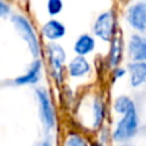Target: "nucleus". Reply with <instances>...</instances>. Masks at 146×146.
<instances>
[{
	"instance_id": "nucleus-1",
	"label": "nucleus",
	"mask_w": 146,
	"mask_h": 146,
	"mask_svg": "<svg viewBox=\"0 0 146 146\" xmlns=\"http://www.w3.org/2000/svg\"><path fill=\"white\" fill-rule=\"evenodd\" d=\"M124 117L119 122L116 131L114 133V139L125 140L131 138L137 130V115L135 111V105L131 106L125 113Z\"/></svg>"
},
{
	"instance_id": "nucleus-2",
	"label": "nucleus",
	"mask_w": 146,
	"mask_h": 146,
	"mask_svg": "<svg viewBox=\"0 0 146 146\" xmlns=\"http://www.w3.org/2000/svg\"><path fill=\"white\" fill-rule=\"evenodd\" d=\"M13 22L16 24L18 31L21 32V34L23 35V38L27 42L30 50L33 54V56H38L39 55V43H38L36 36H35L30 23L24 17H21V16L13 17Z\"/></svg>"
},
{
	"instance_id": "nucleus-3",
	"label": "nucleus",
	"mask_w": 146,
	"mask_h": 146,
	"mask_svg": "<svg viewBox=\"0 0 146 146\" xmlns=\"http://www.w3.org/2000/svg\"><path fill=\"white\" fill-rule=\"evenodd\" d=\"M95 33L103 40L108 41L112 39L113 32H114V18H113V14L111 11L104 13L102 14L96 23H95V27H94Z\"/></svg>"
},
{
	"instance_id": "nucleus-4",
	"label": "nucleus",
	"mask_w": 146,
	"mask_h": 146,
	"mask_svg": "<svg viewBox=\"0 0 146 146\" xmlns=\"http://www.w3.org/2000/svg\"><path fill=\"white\" fill-rule=\"evenodd\" d=\"M48 55H49V60L54 70V74L58 80L62 79V67L63 63L65 59V52L63 48L57 44V43H50L48 44Z\"/></svg>"
},
{
	"instance_id": "nucleus-5",
	"label": "nucleus",
	"mask_w": 146,
	"mask_h": 146,
	"mask_svg": "<svg viewBox=\"0 0 146 146\" xmlns=\"http://www.w3.org/2000/svg\"><path fill=\"white\" fill-rule=\"evenodd\" d=\"M128 21L137 30H146V3H137L128 10Z\"/></svg>"
},
{
	"instance_id": "nucleus-6",
	"label": "nucleus",
	"mask_w": 146,
	"mask_h": 146,
	"mask_svg": "<svg viewBox=\"0 0 146 146\" xmlns=\"http://www.w3.org/2000/svg\"><path fill=\"white\" fill-rule=\"evenodd\" d=\"M36 94H38V97H39L42 119H43L46 125L48 128H51V127H54V123H55V115H54L52 106H51V103L48 98V95L41 89L36 90Z\"/></svg>"
},
{
	"instance_id": "nucleus-7",
	"label": "nucleus",
	"mask_w": 146,
	"mask_h": 146,
	"mask_svg": "<svg viewBox=\"0 0 146 146\" xmlns=\"http://www.w3.org/2000/svg\"><path fill=\"white\" fill-rule=\"evenodd\" d=\"M129 54L133 59L146 60V39L133 35L129 42Z\"/></svg>"
},
{
	"instance_id": "nucleus-8",
	"label": "nucleus",
	"mask_w": 146,
	"mask_h": 146,
	"mask_svg": "<svg viewBox=\"0 0 146 146\" xmlns=\"http://www.w3.org/2000/svg\"><path fill=\"white\" fill-rule=\"evenodd\" d=\"M131 84L139 86L146 80V63H133L129 65Z\"/></svg>"
},
{
	"instance_id": "nucleus-9",
	"label": "nucleus",
	"mask_w": 146,
	"mask_h": 146,
	"mask_svg": "<svg viewBox=\"0 0 146 146\" xmlns=\"http://www.w3.org/2000/svg\"><path fill=\"white\" fill-rule=\"evenodd\" d=\"M43 34L50 40L58 39L65 34V27L57 21H49L43 26Z\"/></svg>"
},
{
	"instance_id": "nucleus-10",
	"label": "nucleus",
	"mask_w": 146,
	"mask_h": 146,
	"mask_svg": "<svg viewBox=\"0 0 146 146\" xmlns=\"http://www.w3.org/2000/svg\"><path fill=\"white\" fill-rule=\"evenodd\" d=\"M89 63L81 56L75 57L70 64V73L72 76H81L89 72Z\"/></svg>"
},
{
	"instance_id": "nucleus-11",
	"label": "nucleus",
	"mask_w": 146,
	"mask_h": 146,
	"mask_svg": "<svg viewBox=\"0 0 146 146\" xmlns=\"http://www.w3.org/2000/svg\"><path fill=\"white\" fill-rule=\"evenodd\" d=\"M40 71H41V65L39 62H35L31 70L27 72V74H25L24 76H21L18 79H16V83L18 84H24V83H35L39 78H40Z\"/></svg>"
},
{
	"instance_id": "nucleus-12",
	"label": "nucleus",
	"mask_w": 146,
	"mask_h": 146,
	"mask_svg": "<svg viewBox=\"0 0 146 146\" xmlns=\"http://www.w3.org/2000/svg\"><path fill=\"white\" fill-rule=\"evenodd\" d=\"M95 47V41L92 38H90L89 35H82L79 38V40L75 42L74 46V50L79 54V55H86L88 52H90Z\"/></svg>"
},
{
	"instance_id": "nucleus-13",
	"label": "nucleus",
	"mask_w": 146,
	"mask_h": 146,
	"mask_svg": "<svg viewBox=\"0 0 146 146\" xmlns=\"http://www.w3.org/2000/svg\"><path fill=\"white\" fill-rule=\"evenodd\" d=\"M111 65L115 66L119 64L120 58H121V41L120 38H115L113 43H112V48H111Z\"/></svg>"
},
{
	"instance_id": "nucleus-14",
	"label": "nucleus",
	"mask_w": 146,
	"mask_h": 146,
	"mask_svg": "<svg viewBox=\"0 0 146 146\" xmlns=\"http://www.w3.org/2000/svg\"><path fill=\"white\" fill-rule=\"evenodd\" d=\"M131 106H133V103L125 96L119 97L115 102V110L119 113H125Z\"/></svg>"
},
{
	"instance_id": "nucleus-15",
	"label": "nucleus",
	"mask_w": 146,
	"mask_h": 146,
	"mask_svg": "<svg viewBox=\"0 0 146 146\" xmlns=\"http://www.w3.org/2000/svg\"><path fill=\"white\" fill-rule=\"evenodd\" d=\"M47 6H48V11L51 15L58 14L63 8L62 0H48V5Z\"/></svg>"
},
{
	"instance_id": "nucleus-16",
	"label": "nucleus",
	"mask_w": 146,
	"mask_h": 146,
	"mask_svg": "<svg viewBox=\"0 0 146 146\" xmlns=\"http://www.w3.org/2000/svg\"><path fill=\"white\" fill-rule=\"evenodd\" d=\"M94 110H95V127H98L103 119V106L99 100H95L94 103Z\"/></svg>"
},
{
	"instance_id": "nucleus-17",
	"label": "nucleus",
	"mask_w": 146,
	"mask_h": 146,
	"mask_svg": "<svg viewBox=\"0 0 146 146\" xmlns=\"http://www.w3.org/2000/svg\"><path fill=\"white\" fill-rule=\"evenodd\" d=\"M67 145H71V146H82V145H86V143L79 137V136H72L70 140H67L66 143Z\"/></svg>"
},
{
	"instance_id": "nucleus-18",
	"label": "nucleus",
	"mask_w": 146,
	"mask_h": 146,
	"mask_svg": "<svg viewBox=\"0 0 146 146\" xmlns=\"http://www.w3.org/2000/svg\"><path fill=\"white\" fill-rule=\"evenodd\" d=\"M8 11H9L8 6H7V5H5L2 1H0V16H2V15H5V14H7Z\"/></svg>"
}]
</instances>
